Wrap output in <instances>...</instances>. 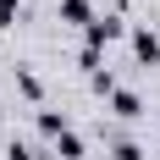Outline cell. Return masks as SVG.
Segmentation results:
<instances>
[{
    "label": "cell",
    "instance_id": "30bf717a",
    "mask_svg": "<svg viewBox=\"0 0 160 160\" xmlns=\"http://www.w3.org/2000/svg\"><path fill=\"white\" fill-rule=\"evenodd\" d=\"M78 66L94 78V72H99V50H94V44H83V50H78Z\"/></svg>",
    "mask_w": 160,
    "mask_h": 160
},
{
    "label": "cell",
    "instance_id": "8992f818",
    "mask_svg": "<svg viewBox=\"0 0 160 160\" xmlns=\"http://www.w3.org/2000/svg\"><path fill=\"white\" fill-rule=\"evenodd\" d=\"M55 155H61V160H83V138H78V127L55 138Z\"/></svg>",
    "mask_w": 160,
    "mask_h": 160
},
{
    "label": "cell",
    "instance_id": "ba28073f",
    "mask_svg": "<svg viewBox=\"0 0 160 160\" xmlns=\"http://www.w3.org/2000/svg\"><path fill=\"white\" fill-rule=\"evenodd\" d=\"M6 160H39L28 138H6Z\"/></svg>",
    "mask_w": 160,
    "mask_h": 160
},
{
    "label": "cell",
    "instance_id": "8fae6325",
    "mask_svg": "<svg viewBox=\"0 0 160 160\" xmlns=\"http://www.w3.org/2000/svg\"><path fill=\"white\" fill-rule=\"evenodd\" d=\"M17 11H22V0H0V28H11Z\"/></svg>",
    "mask_w": 160,
    "mask_h": 160
},
{
    "label": "cell",
    "instance_id": "7a4b0ae2",
    "mask_svg": "<svg viewBox=\"0 0 160 160\" xmlns=\"http://www.w3.org/2000/svg\"><path fill=\"white\" fill-rule=\"evenodd\" d=\"M132 55H138V66H160V33L155 28H132Z\"/></svg>",
    "mask_w": 160,
    "mask_h": 160
},
{
    "label": "cell",
    "instance_id": "9c48e42d",
    "mask_svg": "<svg viewBox=\"0 0 160 160\" xmlns=\"http://www.w3.org/2000/svg\"><path fill=\"white\" fill-rule=\"evenodd\" d=\"M111 160H144V149L132 144V138H116V149H111Z\"/></svg>",
    "mask_w": 160,
    "mask_h": 160
},
{
    "label": "cell",
    "instance_id": "52a82bcc",
    "mask_svg": "<svg viewBox=\"0 0 160 160\" xmlns=\"http://www.w3.org/2000/svg\"><path fill=\"white\" fill-rule=\"evenodd\" d=\"M17 88H22V99H33V105H39V99H44V88H39V78H33L28 66H22V72H17Z\"/></svg>",
    "mask_w": 160,
    "mask_h": 160
},
{
    "label": "cell",
    "instance_id": "6da1fadb",
    "mask_svg": "<svg viewBox=\"0 0 160 160\" xmlns=\"http://www.w3.org/2000/svg\"><path fill=\"white\" fill-rule=\"evenodd\" d=\"M122 33H127V22H122L116 11H105V17H94V22L83 28V44H94V50H105V44H116Z\"/></svg>",
    "mask_w": 160,
    "mask_h": 160
},
{
    "label": "cell",
    "instance_id": "277c9868",
    "mask_svg": "<svg viewBox=\"0 0 160 160\" xmlns=\"http://www.w3.org/2000/svg\"><path fill=\"white\" fill-rule=\"evenodd\" d=\"M111 111L122 116V122H138V116H144V99L132 94V88H116V94H111Z\"/></svg>",
    "mask_w": 160,
    "mask_h": 160
},
{
    "label": "cell",
    "instance_id": "3957f363",
    "mask_svg": "<svg viewBox=\"0 0 160 160\" xmlns=\"http://www.w3.org/2000/svg\"><path fill=\"white\" fill-rule=\"evenodd\" d=\"M55 11H61V22H72V28H88V22H94V0H61V6H55Z\"/></svg>",
    "mask_w": 160,
    "mask_h": 160
},
{
    "label": "cell",
    "instance_id": "5b68a950",
    "mask_svg": "<svg viewBox=\"0 0 160 160\" xmlns=\"http://www.w3.org/2000/svg\"><path fill=\"white\" fill-rule=\"evenodd\" d=\"M39 132H44L50 144H55L61 132H72V122H66V111H39Z\"/></svg>",
    "mask_w": 160,
    "mask_h": 160
}]
</instances>
